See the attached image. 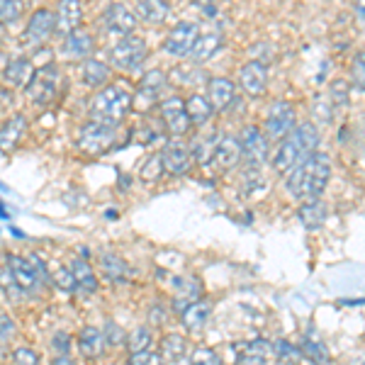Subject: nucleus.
<instances>
[{"label":"nucleus","instance_id":"obj_1","mask_svg":"<svg viewBox=\"0 0 365 365\" xmlns=\"http://www.w3.org/2000/svg\"><path fill=\"white\" fill-rule=\"evenodd\" d=\"M331 178V158L322 151L312 154L302 166L285 175V187L297 200H314L327 190V182Z\"/></svg>","mask_w":365,"mask_h":365},{"label":"nucleus","instance_id":"obj_2","mask_svg":"<svg viewBox=\"0 0 365 365\" xmlns=\"http://www.w3.org/2000/svg\"><path fill=\"white\" fill-rule=\"evenodd\" d=\"M317 146H319V129H317V125H312V122L297 125L282 139V144L275 151L273 156L275 173L287 175L290 170L302 166L312 154H317Z\"/></svg>","mask_w":365,"mask_h":365},{"label":"nucleus","instance_id":"obj_3","mask_svg":"<svg viewBox=\"0 0 365 365\" xmlns=\"http://www.w3.org/2000/svg\"><path fill=\"white\" fill-rule=\"evenodd\" d=\"M134 96L125 86H105L93 96L91 100V117L98 122H110V125H120L125 117L132 113Z\"/></svg>","mask_w":365,"mask_h":365},{"label":"nucleus","instance_id":"obj_4","mask_svg":"<svg viewBox=\"0 0 365 365\" xmlns=\"http://www.w3.org/2000/svg\"><path fill=\"white\" fill-rule=\"evenodd\" d=\"M61 83H63V76L61 68L56 63H46L39 71H34L32 78L25 88L27 98L32 105L37 108H46V105H54L58 93H61Z\"/></svg>","mask_w":365,"mask_h":365},{"label":"nucleus","instance_id":"obj_5","mask_svg":"<svg viewBox=\"0 0 365 365\" xmlns=\"http://www.w3.org/2000/svg\"><path fill=\"white\" fill-rule=\"evenodd\" d=\"M117 127L120 125H110V122H98V120L86 122L78 132V146L88 151V154H105V151H110L115 146Z\"/></svg>","mask_w":365,"mask_h":365},{"label":"nucleus","instance_id":"obj_6","mask_svg":"<svg viewBox=\"0 0 365 365\" xmlns=\"http://www.w3.org/2000/svg\"><path fill=\"white\" fill-rule=\"evenodd\" d=\"M146 56H149V46H146L144 39L134 37V34L117 39L113 49H110V63L117 71H134L146 61Z\"/></svg>","mask_w":365,"mask_h":365},{"label":"nucleus","instance_id":"obj_7","mask_svg":"<svg viewBox=\"0 0 365 365\" xmlns=\"http://www.w3.org/2000/svg\"><path fill=\"white\" fill-rule=\"evenodd\" d=\"M241 161H246L249 168H261L263 163L268 161V154H270V144H268V137L263 134V129L258 127H246L241 132Z\"/></svg>","mask_w":365,"mask_h":365},{"label":"nucleus","instance_id":"obj_8","mask_svg":"<svg viewBox=\"0 0 365 365\" xmlns=\"http://www.w3.org/2000/svg\"><path fill=\"white\" fill-rule=\"evenodd\" d=\"M297 127V115H295V108L285 100H278L273 103V108L268 110L266 115V122H263V134L268 139L278 141V139H285L292 129Z\"/></svg>","mask_w":365,"mask_h":365},{"label":"nucleus","instance_id":"obj_9","mask_svg":"<svg viewBox=\"0 0 365 365\" xmlns=\"http://www.w3.org/2000/svg\"><path fill=\"white\" fill-rule=\"evenodd\" d=\"M158 115H161L163 127H166V132L173 139L185 137V134L192 129L190 117H187V113H185V100H180L175 96L161 100V105H158Z\"/></svg>","mask_w":365,"mask_h":365},{"label":"nucleus","instance_id":"obj_10","mask_svg":"<svg viewBox=\"0 0 365 365\" xmlns=\"http://www.w3.org/2000/svg\"><path fill=\"white\" fill-rule=\"evenodd\" d=\"M103 25L117 39L129 37V34H134V29H137V13H134L132 8H127L125 3H113L105 8Z\"/></svg>","mask_w":365,"mask_h":365},{"label":"nucleus","instance_id":"obj_11","mask_svg":"<svg viewBox=\"0 0 365 365\" xmlns=\"http://www.w3.org/2000/svg\"><path fill=\"white\" fill-rule=\"evenodd\" d=\"M232 353L237 365H268L275 358L273 344L266 339L239 341V344L232 346Z\"/></svg>","mask_w":365,"mask_h":365},{"label":"nucleus","instance_id":"obj_12","mask_svg":"<svg viewBox=\"0 0 365 365\" xmlns=\"http://www.w3.org/2000/svg\"><path fill=\"white\" fill-rule=\"evenodd\" d=\"M200 37V27L195 22H180L175 25L163 39V51L170 56H190L192 46H195V39Z\"/></svg>","mask_w":365,"mask_h":365},{"label":"nucleus","instance_id":"obj_13","mask_svg":"<svg viewBox=\"0 0 365 365\" xmlns=\"http://www.w3.org/2000/svg\"><path fill=\"white\" fill-rule=\"evenodd\" d=\"M161 161H163V168H166L168 175H185L192 166V154L180 139L170 137L166 144H163Z\"/></svg>","mask_w":365,"mask_h":365},{"label":"nucleus","instance_id":"obj_14","mask_svg":"<svg viewBox=\"0 0 365 365\" xmlns=\"http://www.w3.org/2000/svg\"><path fill=\"white\" fill-rule=\"evenodd\" d=\"M81 20H83L81 0H58L54 10V34L68 37L71 32H76L81 27Z\"/></svg>","mask_w":365,"mask_h":365},{"label":"nucleus","instance_id":"obj_15","mask_svg":"<svg viewBox=\"0 0 365 365\" xmlns=\"http://www.w3.org/2000/svg\"><path fill=\"white\" fill-rule=\"evenodd\" d=\"M239 86L246 96L261 98L268 91V68L261 61H249L239 71Z\"/></svg>","mask_w":365,"mask_h":365},{"label":"nucleus","instance_id":"obj_16","mask_svg":"<svg viewBox=\"0 0 365 365\" xmlns=\"http://www.w3.org/2000/svg\"><path fill=\"white\" fill-rule=\"evenodd\" d=\"M27 42L42 46L54 37V10L49 8H39L34 10L32 17L27 20V29H25Z\"/></svg>","mask_w":365,"mask_h":365},{"label":"nucleus","instance_id":"obj_17","mask_svg":"<svg viewBox=\"0 0 365 365\" xmlns=\"http://www.w3.org/2000/svg\"><path fill=\"white\" fill-rule=\"evenodd\" d=\"M8 273L22 292H37L39 290V275L34 273V268L29 266L27 258L10 253L8 256Z\"/></svg>","mask_w":365,"mask_h":365},{"label":"nucleus","instance_id":"obj_18","mask_svg":"<svg viewBox=\"0 0 365 365\" xmlns=\"http://www.w3.org/2000/svg\"><path fill=\"white\" fill-rule=\"evenodd\" d=\"M166 88H168V76L163 73L161 68L146 71V73L141 76V81H139L134 103H137V100H144V103H149V105L156 103V100H161V96L166 93Z\"/></svg>","mask_w":365,"mask_h":365},{"label":"nucleus","instance_id":"obj_19","mask_svg":"<svg viewBox=\"0 0 365 365\" xmlns=\"http://www.w3.org/2000/svg\"><path fill=\"white\" fill-rule=\"evenodd\" d=\"M207 100L212 105V110L215 113H225L234 105V100H237V86H234V81L229 78H212L207 83Z\"/></svg>","mask_w":365,"mask_h":365},{"label":"nucleus","instance_id":"obj_20","mask_svg":"<svg viewBox=\"0 0 365 365\" xmlns=\"http://www.w3.org/2000/svg\"><path fill=\"white\" fill-rule=\"evenodd\" d=\"M212 161H215L222 170L237 168L241 163V141H239V137L225 134V137L217 139V149H215V158H212Z\"/></svg>","mask_w":365,"mask_h":365},{"label":"nucleus","instance_id":"obj_21","mask_svg":"<svg viewBox=\"0 0 365 365\" xmlns=\"http://www.w3.org/2000/svg\"><path fill=\"white\" fill-rule=\"evenodd\" d=\"M76 344H78V351L81 356L86 358V361H96L105 353V334L103 329L98 327H83L78 331V336H76Z\"/></svg>","mask_w":365,"mask_h":365},{"label":"nucleus","instance_id":"obj_22","mask_svg":"<svg viewBox=\"0 0 365 365\" xmlns=\"http://www.w3.org/2000/svg\"><path fill=\"white\" fill-rule=\"evenodd\" d=\"M210 317H212V302H207V299H195V302L185 304V309H180V322L190 334L202 331L207 327Z\"/></svg>","mask_w":365,"mask_h":365},{"label":"nucleus","instance_id":"obj_23","mask_svg":"<svg viewBox=\"0 0 365 365\" xmlns=\"http://www.w3.org/2000/svg\"><path fill=\"white\" fill-rule=\"evenodd\" d=\"M93 49H96V39H93L91 32H86V29H76V32H71L68 37H63V54L68 58H76V61H86V58H91Z\"/></svg>","mask_w":365,"mask_h":365},{"label":"nucleus","instance_id":"obj_24","mask_svg":"<svg viewBox=\"0 0 365 365\" xmlns=\"http://www.w3.org/2000/svg\"><path fill=\"white\" fill-rule=\"evenodd\" d=\"M71 273H73V280H76V290L78 292H86V295H93V292H98V275L96 270H93L91 263L86 261V258H71L68 263Z\"/></svg>","mask_w":365,"mask_h":365},{"label":"nucleus","instance_id":"obj_25","mask_svg":"<svg viewBox=\"0 0 365 365\" xmlns=\"http://www.w3.org/2000/svg\"><path fill=\"white\" fill-rule=\"evenodd\" d=\"M27 134V120L25 115H13L3 127H0V151H13L20 146V141Z\"/></svg>","mask_w":365,"mask_h":365},{"label":"nucleus","instance_id":"obj_26","mask_svg":"<svg viewBox=\"0 0 365 365\" xmlns=\"http://www.w3.org/2000/svg\"><path fill=\"white\" fill-rule=\"evenodd\" d=\"M81 81L93 91H100L110 81V66L100 58H86L83 66H81Z\"/></svg>","mask_w":365,"mask_h":365},{"label":"nucleus","instance_id":"obj_27","mask_svg":"<svg viewBox=\"0 0 365 365\" xmlns=\"http://www.w3.org/2000/svg\"><path fill=\"white\" fill-rule=\"evenodd\" d=\"M134 8H137V17L144 20L146 25H161L170 13L168 0H137Z\"/></svg>","mask_w":365,"mask_h":365},{"label":"nucleus","instance_id":"obj_28","mask_svg":"<svg viewBox=\"0 0 365 365\" xmlns=\"http://www.w3.org/2000/svg\"><path fill=\"white\" fill-rule=\"evenodd\" d=\"M32 73H34V68H32V61H29V58H15V61H10L8 66H5L3 81L10 88H27Z\"/></svg>","mask_w":365,"mask_h":365},{"label":"nucleus","instance_id":"obj_29","mask_svg":"<svg viewBox=\"0 0 365 365\" xmlns=\"http://www.w3.org/2000/svg\"><path fill=\"white\" fill-rule=\"evenodd\" d=\"M100 273L110 282H125L129 275V266L117 253H100Z\"/></svg>","mask_w":365,"mask_h":365},{"label":"nucleus","instance_id":"obj_30","mask_svg":"<svg viewBox=\"0 0 365 365\" xmlns=\"http://www.w3.org/2000/svg\"><path fill=\"white\" fill-rule=\"evenodd\" d=\"M158 356L166 363H180L187 356V341L182 334H166L158 346Z\"/></svg>","mask_w":365,"mask_h":365},{"label":"nucleus","instance_id":"obj_31","mask_svg":"<svg viewBox=\"0 0 365 365\" xmlns=\"http://www.w3.org/2000/svg\"><path fill=\"white\" fill-rule=\"evenodd\" d=\"M222 32H207V34H200V37L195 39V46H192V51H190V58L192 61H197V63H202V61H207V58H212L220 51V46H222Z\"/></svg>","mask_w":365,"mask_h":365},{"label":"nucleus","instance_id":"obj_32","mask_svg":"<svg viewBox=\"0 0 365 365\" xmlns=\"http://www.w3.org/2000/svg\"><path fill=\"white\" fill-rule=\"evenodd\" d=\"M299 222L307 229H319L327 222V205L319 197L304 200L302 207H299Z\"/></svg>","mask_w":365,"mask_h":365},{"label":"nucleus","instance_id":"obj_33","mask_svg":"<svg viewBox=\"0 0 365 365\" xmlns=\"http://www.w3.org/2000/svg\"><path fill=\"white\" fill-rule=\"evenodd\" d=\"M185 113L187 117H190V125H195V127H205L210 122V117H212V105H210V100L207 98H202V96H190L185 100Z\"/></svg>","mask_w":365,"mask_h":365},{"label":"nucleus","instance_id":"obj_34","mask_svg":"<svg viewBox=\"0 0 365 365\" xmlns=\"http://www.w3.org/2000/svg\"><path fill=\"white\" fill-rule=\"evenodd\" d=\"M299 353H302L307 361L317 363V365H327L329 363V351H327V344L317 336L314 331L304 334L302 339V349H299Z\"/></svg>","mask_w":365,"mask_h":365},{"label":"nucleus","instance_id":"obj_35","mask_svg":"<svg viewBox=\"0 0 365 365\" xmlns=\"http://www.w3.org/2000/svg\"><path fill=\"white\" fill-rule=\"evenodd\" d=\"M215 149H217V139L215 134H205V137H200L197 141H192V149L190 154L195 158L197 163H202V166H207V163L215 158Z\"/></svg>","mask_w":365,"mask_h":365},{"label":"nucleus","instance_id":"obj_36","mask_svg":"<svg viewBox=\"0 0 365 365\" xmlns=\"http://www.w3.org/2000/svg\"><path fill=\"white\" fill-rule=\"evenodd\" d=\"M151 341H154V334H151L149 327H137L134 331L127 334L125 346L129 349V353H141L151 349Z\"/></svg>","mask_w":365,"mask_h":365},{"label":"nucleus","instance_id":"obj_37","mask_svg":"<svg viewBox=\"0 0 365 365\" xmlns=\"http://www.w3.org/2000/svg\"><path fill=\"white\" fill-rule=\"evenodd\" d=\"M163 173H166V168H163V161H161V154H154L149 156L144 161V166L139 170V180L146 182V185H154L163 178Z\"/></svg>","mask_w":365,"mask_h":365},{"label":"nucleus","instance_id":"obj_38","mask_svg":"<svg viewBox=\"0 0 365 365\" xmlns=\"http://www.w3.org/2000/svg\"><path fill=\"white\" fill-rule=\"evenodd\" d=\"M49 282L63 292L76 290V280H73V273H71L68 266H51L49 268Z\"/></svg>","mask_w":365,"mask_h":365},{"label":"nucleus","instance_id":"obj_39","mask_svg":"<svg viewBox=\"0 0 365 365\" xmlns=\"http://www.w3.org/2000/svg\"><path fill=\"white\" fill-rule=\"evenodd\" d=\"M187 365H222V356L215 349H195L187 358Z\"/></svg>","mask_w":365,"mask_h":365},{"label":"nucleus","instance_id":"obj_40","mask_svg":"<svg viewBox=\"0 0 365 365\" xmlns=\"http://www.w3.org/2000/svg\"><path fill=\"white\" fill-rule=\"evenodd\" d=\"M351 83L365 93V51H358L351 61Z\"/></svg>","mask_w":365,"mask_h":365},{"label":"nucleus","instance_id":"obj_41","mask_svg":"<svg viewBox=\"0 0 365 365\" xmlns=\"http://www.w3.org/2000/svg\"><path fill=\"white\" fill-rule=\"evenodd\" d=\"M22 8L25 5L20 0H0V25H10L17 17L22 15Z\"/></svg>","mask_w":365,"mask_h":365},{"label":"nucleus","instance_id":"obj_42","mask_svg":"<svg viewBox=\"0 0 365 365\" xmlns=\"http://www.w3.org/2000/svg\"><path fill=\"white\" fill-rule=\"evenodd\" d=\"M129 365H168L156 351H141L129 356Z\"/></svg>","mask_w":365,"mask_h":365},{"label":"nucleus","instance_id":"obj_43","mask_svg":"<svg viewBox=\"0 0 365 365\" xmlns=\"http://www.w3.org/2000/svg\"><path fill=\"white\" fill-rule=\"evenodd\" d=\"M273 351H275V358H282V361H287V363H295L297 358L302 356V353H299V349L290 346L287 341H275Z\"/></svg>","mask_w":365,"mask_h":365},{"label":"nucleus","instance_id":"obj_44","mask_svg":"<svg viewBox=\"0 0 365 365\" xmlns=\"http://www.w3.org/2000/svg\"><path fill=\"white\" fill-rule=\"evenodd\" d=\"M13 363L15 365H39V353L22 346V349L13 351Z\"/></svg>","mask_w":365,"mask_h":365},{"label":"nucleus","instance_id":"obj_45","mask_svg":"<svg viewBox=\"0 0 365 365\" xmlns=\"http://www.w3.org/2000/svg\"><path fill=\"white\" fill-rule=\"evenodd\" d=\"M103 334H105V344H110V346H120V344H125V339H127V334L122 331V329L117 327L115 322L105 324Z\"/></svg>","mask_w":365,"mask_h":365},{"label":"nucleus","instance_id":"obj_46","mask_svg":"<svg viewBox=\"0 0 365 365\" xmlns=\"http://www.w3.org/2000/svg\"><path fill=\"white\" fill-rule=\"evenodd\" d=\"M51 349H54L56 356H68V351H71V339H68V334H56L54 339H51Z\"/></svg>","mask_w":365,"mask_h":365},{"label":"nucleus","instance_id":"obj_47","mask_svg":"<svg viewBox=\"0 0 365 365\" xmlns=\"http://www.w3.org/2000/svg\"><path fill=\"white\" fill-rule=\"evenodd\" d=\"M353 13H356L361 27H365V0H353Z\"/></svg>","mask_w":365,"mask_h":365}]
</instances>
